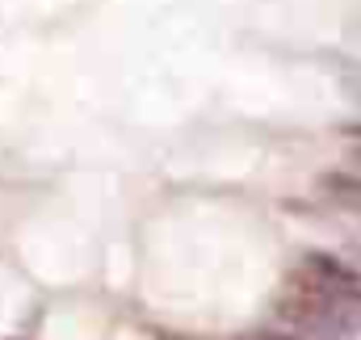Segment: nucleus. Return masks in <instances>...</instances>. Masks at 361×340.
Returning a JSON list of instances; mask_svg holds the SVG:
<instances>
[{
	"instance_id": "nucleus-1",
	"label": "nucleus",
	"mask_w": 361,
	"mask_h": 340,
	"mask_svg": "<svg viewBox=\"0 0 361 340\" xmlns=\"http://www.w3.org/2000/svg\"><path fill=\"white\" fill-rule=\"evenodd\" d=\"M341 294L315 277L307 265L290 269L281 277V290H277V315L290 320V324H302V328H319V324H341V332H353V320L345 324L341 320Z\"/></svg>"
},
{
	"instance_id": "nucleus-2",
	"label": "nucleus",
	"mask_w": 361,
	"mask_h": 340,
	"mask_svg": "<svg viewBox=\"0 0 361 340\" xmlns=\"http://www.w3.org/2000/svg\"><path fill=\"white\" fill-rule=\"evenodd\" d=\"M302 265H307L315 277H324L345 303H349V298L361 303V273L349 265V260H341V256H332V253H307L302 256Z\"/></svg>"
},
{
	"instance_id": "nucleus-3",
	"label": "nucleus",
	"mask_w": 361,
	"mask_h": 340,
	"mask_svg": "<svg viewBox=\"0 0 361 340\" xmlns=\"http://www.w3.org/2000/svg\"><path fill=\"white\" fill-rule=\"evenodd\" d=\"M319 189H324L328 198L345 202V206H361V176H357V172H349V169L319 172Z\"/></svg>"
},
{
	"instance_id": "nucleus-4",
	"label": "nucleus",
	"mask_w": 361,
	"mask_h": 340,
	"mask_svg": "<svg viewBox=\"0 0 361 340\" xmlns=\"http://www.w3.org/2000/svg\"><path fill=\"white\" fill-rule=\"evenodd\" d=\"M353 156H357V160H361V143H353Z\"/></svg>"
},
{
	"instance_id": "nucleus-5",
	"label": "nucleus",
	"mask_w": 361,
	"mask_h": 340,
	"mask_svg": "<svg viewBox=\"0 0 361 340\" xmlns=\"http://www.w3.org/2000/svg\"><path fill=\"white\" fill-rule=\"evenodd\" d=\"M244 340H261V336H244Z\"/></svg>"
}]
</instances>
